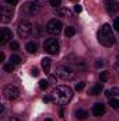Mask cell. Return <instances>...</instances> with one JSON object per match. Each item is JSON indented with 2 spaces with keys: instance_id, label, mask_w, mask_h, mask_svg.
Listing matches in <instances>:
<instances>
[{
  "instance_id": "obj_1",
  "label": "cell",
  "mask_w": 119,
  "mask_h": 121,
  "mask_svg": "<svg viewBox=\"0 0 119 121\" xmlns=\"http://www.w3.org/2000/svg\"><path fill=\"white\" fill-rule=\"evenodd\" d=\"M73 97V90L69 86H58L53 93H52V99L56 104L59 106H66Z\"/></svg>"
},
{
  "instance_id": "obj_2",
  "label": "cell",
  "mask_w": 119,
  "mask_h": 121,
  "mask_svg": "<svg viewBox=\"0 0 119 121\" xmlns=\"http://www.w3.org/2000/svg\"><path fill=\"white\" fill-rule=\"evenodd\" d=\"M98 41L104 47H112L115 44V35H114L112 27L109 24H104L101 27V30L98 31Z\"/></svg>"
},
{
  "instance_id": "obj_3",
  "label": "cell",
  "mask_w": 119,
  "mask_h": 121,
  "mask_svg": "<svg viewBox=\"0 0 119 121\" xmlns=\"http://www.w3.org/2000/svg\"><path fill=\"white\" fill-rule=\"evenodd\" d=\"M56 75L62 80H73L76 78L74 70L71 68H69V66H64V65H60V66L56 68Z\"/></svg>"
},
{
  "instance_id": "obj_4",
  "label": "cell",
  "mask_w": 119,
  "mask_h": 121,
  "mask_svg": "<svg viewBox=\"0 0 119 121\" xmlns=\"http://www.w3.org/2000/svg\"><path fill=\"white\" fill-rule=\"evenodd\" d=\"M17 32L21 38H28L32 32V24H31L28 20H23L20 21L18 27H17Z\"/></svg>"
},
{
  "instance_id": "obj_5",
  "label": "cell",
  "mask_w": 119,
  "mask_h": 121,
  "mask_svg": "<svg viewBox=\"0 0 119 121\" xmlns=\"http://www.w3.org/2000/svg\"><path fill=\"white\" fill-rule=\"evenodd\" d=\"M44 48H45V51H46L48 54H51V55H56V54H59V51H60L59 42H58L55 38H48V39L44 42Z\"/></svg>"
},
{
  "instance_id": "obj_6",
  "label": "cell",
  "mask_w": 119,
  "mask_h": 121,
  "mask_svg": "<svg viewBox=\"0 0 119 121\" xmlns=\"http://www.w3.org/2000/svg\"><path fill=\"white\" fill-rule=\"evenodd\" d=\"M18 94H20L18 89L13 85H6L3 87V96H4L6 100H16L18 97Z\"/></svg>"
},
{
  "instance_id": "obj_7",
  "label": "cell",
  "mask_w": 119,
  "mask_h": 121,
  "mask_svg": "<svg viewBox=\"0 0 119 121\" xmlns=\"http://www.w3.org/2000/svg\"><path fill=\"white\" fill-rule=\"evenodd\" d=\"M62 23H60L59 20H56V18H53V20H51L48 24H46V31L49 32V34H52V35H59L60 31H62Z\"/></svg>"
},
{
  "instance_id": "obj_8",
  "label": "cell",
  "mask_w": 119,
  "mask_h": 121,
  "mask_svg": "<svg viewBox=\"0 0 119 121\" xmlns=\"http://www.w3.org/2000/svg\"><path fill=\"white\" fill-rule=\"evenodd\" d=\"M38 10H39V6H38L36 3H34V1H28V3H25V4L23 6V13H24V14H28V16L35 14Z\"/></svg>"
},
{
  "instance_id": "obj_9",
  "label": "cell",
  "mask_w": 119,
  "mask_h": 121,
  "mask_svg": "<svg viewBox=\"0 0 119 121\" xmlns=\"http://www.w3.org/2000/svg\"><path fill=\"white\" fill-rule=\"evenodd\" d=\"M0 14H1V21H3V23H8V21H11V18H13V10H11V7L1 6Z\"/></svg>"
},
{
  "instance_id": "obj_10",
  "label": "cell",
  "mask_w": 119,
  "mask_h": 121,
  "mask_svg": "<svg viewBox=\"0 0 119 121\" xmlns=\"http://www.w3.org/2000/svg\"><path fill=\"white\" fill-rule=\"evenodd\" d=\"M11 38H13V32L11 31L8 28H1V32H0V44L1 45L7 44Z\"/></svg>"
},
{
  "instance_id": "obj_11",
  "label": "cell",
  "mask_w": 119,
  "mask_h": 121,
  "mask_svg": "<svg viewBox=\"0 0 119 121\" xmlns=\"http://www.w3.org/2000/svg\"><path fill=\"white\" fill-rule=\"evenodd\" d=\"M92 114H94L95 117H101V116H104V114H105V106H104L102 103H97V104H94V106H92Z\"/></svg>"
},
{
  "instance_id": "obj_12",
  "label": "cell",
  "mask_w": 119,
  "mask_h": 121,
  "mask_svg": "<svg viewBox=\"0 0 119 121\" xmlns=\"http://www.w3.org/2000/svg\"><path fill=\"white\" fill-rule=\"evenodd\" d=\"M105 7H107L108 13H111V14L116 13L119 10V4L116 1H112V0H107V1H105Z\"/></svg>"
},
{
  "instance_id": "obj_13",
  "label": "cell",
  "mask_w": 119,
  "mask_h": 121,
  "mask_svg": "<svg viewBox=\"0 0 119 121\" xmlns=\"http://www.w3.org/2000/svg\"><path fill=\"white\" fill-rule=\"evenodd\" d=\"M102 90H104L102 83H97V85H94V86L90 89V94H91V96H98V94H101Z\"/></svg>"
},
{
  "instance_id": "obj_14",
  "label": "cell",
  "mask_w": 119,
  "mask_h": 121,
  "mask_svg": "<svg viewBox=\"0 0 119 121\" xmlns=\"http://www.w3.org/2000/svg\"><path fill=\"white\" fill-rule=\"evenodd\" d=\"M42 69H44V72L46 75L51 73V59L49 58H44L42 59Z\"/></svg>"
},
{
  "instance_id": "obj_15",
  "label": "cell",
  "mask_w": 119,
  "mask_h": 121,
  "mask_svg": "<svg viewBox=\"0 0 119 121\" xmlns=\"http://www.w3.org/2000/svg\"><path fill=\"white\" fill-rule=\"evenodd\" d=\"M87 117H88V111H87V110L79 108V110L76 111V118H79V120H86Z\"/></svg>"
},
{
  "instance_id": "obj_16",
  "label": "cell",
  "mask_w": 119,
  "mask_h": 121,
  "mask_svg": "<svg viewBox=\"0 0 119 121\" xmlns=\"http://www.w3.org/2000/svg\"><path fill=\"white\" fill-rule=\"evenodd\" d=\"M25 49L28 51V54H35V52L38 51V45H36L35 42H28V44L25 45Z\"/></svg>"
},
{
  "instance_id": "obj_17",
  "label": "cell",
  "mask_w": 119,
  "mask_h": 121,
  "mask_svg": "<svg viewBox=\"0 0 119 121\" xmlns=\"http://www.w3.org/2000/svg\"><path fill=\"white\" fill-rule=\"evenodd\" d=\"M76 34V30H74V27H66V30H64V35L67 37V38H70V37H73Z\"/></svg>"
},
{
  "instance_id": "obj_18",
  "label": "cell",
  "mask_w": 119,
  "mask_h": 121,
  "mask_svg": "<svg viewBox=\"0 0 119 121\" xmlns=\"http://www.w3.org/2000/svg\"><path fill=\"white\" fill-rule=\"evenodd\" d=\"M109 106L115 110H119V100H116L115 97H111L109 99Z\"/></svg>"
},
{
  "instance_id": "obj_19",
  "label": "cell",
  "mask_w": 119,
  "mask_h": 121,
  "mask_svg": "<svg viewBox=\"0 0 119 121\" xmlns=\"http://www.w3.org/2000/svg\"><path fill=\"white\" fill-rule=\"evenodd\" d=\"M108 79H109V73H108V72H101V73H99V80H101V83L108 82Z\"/></svg>"
},
{
  "instance_id": "obj_20",
  "label": "cell",
  "mask_w": 119,
  "mask_h": 121,
  "mask_svg": "<svg viewBox=\"0 0 119 121\" xmlns=\"http://www.w3.org/2000/svg\"><path fill=\"white\" fill-rule=\"evenodd\" d=\"M10 63H13L14 66H16V65H20V63H21V58L17 56V55H13V56L10 58Z\"/></svg>"
},
{
  "instance_id": "obj_21",
  "label": "cell",
  "mask_w": 119,
  "mask_h": 121,
  "mask_svg": "<svg viewBox=\"0 0 119 121\" xmlns=\"http://www.w3.org/2000/svg\"><path fill=\"white\" fill-rule=\"evenodd\" d=\"M58 14H59L60 17H67V16H70V10H67V9H59Z\"/></svg>"
},
{
  "instance_id": "obj_22",
  "label": "cell",
  "mask_w": 119,
  "mask_h": 121,
  "mask_svg": "<svg viewBox=\"0 0 119 121\" xmlns=\"http://www.w3.org/2000/svg\"><path fill=\"white\" fill-rule=\"evenodd\" d=\"M13 69H14V65L13 63H7V65L3 66V70L4 72H13Z\"/></svg>"
},
{
  "instance_id": "obj_23",
  "label": "cell",
  "mask_w": 119,
  "mask_h": 121,
  "mask_svg": "<svg viewBox=\"0 0 119 121\" xmlns=\"http://www.w3.org/2000/svg\"><path fill=\"white\" fill-rule=\"evenodd\" d=\"M48 86H49V82H48V80H41V82H39V87H41L42 90H46Z\"/></svg>"
},
{
  "instance_id": "obj_24",
  "label": "cell",
  "mask_w": 119,
  "mask_h": 121,
  "mask_svg": "<svg viewBox=\"0 0 119 121\" xmlns=\"http://www.w3.org/2000/svg\"><path fill=\"white\" fill-rule=\"evenodd\" d=\"M49 4L52 6V7H60V4H62V1L60 0H49Z\"/></svg>"
},
{
  "instance_id": "obj_25",
  "label": "cell",
  "mask_w": 119,
  "mask_h": 121,
  "mask_svg": "<svg viewBox=\"0 0 119 121\" xmlns=\"http://www.w3.org/2000/svg\"><path fill=\"white\" fill-rule=\"evenodd\" d=\"M10 47H11V49H13V51H18V48H20V45H18V42H17V41H11Z\"/></svg>"
},
{
  "instance_id": "obj_26",
  "label": "cell",
  "mask_w": 119,
  "mask_h": 121,
  "mask_svg": "<svg viewBox=\"0 0 119 121\" xmlns=\"http://www.w3.org/2000/svg\"><path fill=\"white\" fill-rule=\"evenodd\" d=\"M84 87H86V83H84V82H80V83H77V85H76V90H77V91H81Z\"/></svg>"
},
{
  "instance_id": "obj_27",
  "label": "cell",
  "mask_w": 119,
  "mask_h": 121,
  "mask_svg": "<svg viewBox=\"0 0 119 121\" xmlns=\"http://www.w3.org/2000/svg\"><path fill=\"white\" fill-rule=\"evenodd\" d=\"M114 28H115V31L119 32V17H116V18L114 20Z\"/></svg>"
},
{
  "instance_id": "obj_28",
  "label": "cell",
  "mask_w": 119,
  "mask_h": 121,
  "mask_svg": "<svg viewBox=\"0 0 119 121\" xmlns=\"http://www.w3.org/2000/svg\"><path fill=\"white\" fill-rule=\"evenodd\" d=\"M35 3H36V4H38L39 7H42V6H45L46 3H49V0H36Z\"/></svg>"
},
{
  "instance_id": "obj_29",
  "label": "cell",
  "mask_w": 119,
  "mask_h": 121,
  "mask_svg": "<svg viewBox=\"0 0 119 121\" xmlns=\"http://www.w3.org/2000/svg\"><path fill=\"white\" fill-rule=\"evenodd\" d=\"M109 91H111L112 94H115V96H119V87H112Z\"/></svg>"
},
{
  "instance_id": "obj_30",
  "label": "cell",
  "mask_w": 119,
  "mask_h": 121,
  "mask_svg": "<svg viewBox=\"0 0 119 121\" xmlns=\"http://www.w3.org/2000/svg\"><path fill=\"white\" fill-rule=\"evenodd\" d=\"M31 75H32V76H38V75H39V70H38L36 68H32V70H31Z\"/></svg>"
},
{
  "instance_id": "obj_31",
  "label": "cell",
  "mask_w": 119,
  "mask_h": 121,
  "mask_svg": "<svg viewBox=\"0 0 119 121\" xmlns=\"http://www.w3.org/2000/svg\"><path fill=\"white\" fill-rule=\"evenodd\" d=\"M7 4H11V6H16L17 3H18V0H4Z\"/></svg>"
},
{
  "instance_id": "obj_32",
  "label": "cell",
  "mask_w": 119,
  "mask_h": 121,
  "mask_svg": "<svg viewBox=\"0 0 119 121\" xmlns=\"http://www.w3.org/2000/svg\"><path fill=\"white\" fill-rule=\"evenodd\" d=\"M95 66H97V68H102V66H104V62H102L101 59H98L97 62H95Z\"/></svg>"
},
{
  "instance_id": "obj_33",
  "label": "cell",
  "mask_w": 119,
  "mask_h": 121,
  "mask_svg": "<svg viewBox=\"0 0 119 121\" xmlns=\"http://www.w3.org/2000/svg\"><path fill=\"white\" fill-rule=\"evenodd\" d=\"M81 10H83V7H81L80 4H77V6H74V11H76V13H80Z\"/></svg>"
},
{
  "instance_id": "obj_34",
  "label": "cell",
  "mask_w": 119,
  "mask_h": 121,
  "mask_svg": "<svg viewBox=\"0 0 119 121\" xmlns=\"http://www.w3.org/2000/svg\"><path fill=\"white\" fill-rule=\"evenodd\" d=\"M51 100H53V99H52V97H49V96H45V97H44V103H49Z\"/></svg>"
},
{
  "instance_id": "obj_35",
  "label": "cell",
  "mask_w": 119,
  "mask_h": 121,
  "mask_svg": "<svg viewBox=\"0 0 119 121\" xmlns=\"http://www.w3.org/2000/svg\"><path fill=\"white\" fill-rule=\"evenodd\" d=\"M59 114H60V117H64V110H63V108H60Z\"/></svg>"
},
{
  "instance_id": "obj_36",
  "label": "cell",
  "mask_w": 119,
  "mask_h": 121,
  "mask_svg": "<svg viewBox=\"0 0 119 121\" xmlns=\"http://www.w3.org/2000/svg\"><path fill=\"white\" fill-rule=\"evenodd\" d=\"M0 60H4V54L3 52H0Z\"/></svg>"
},
{
  "instance_id": "obj_37",
  "label": "cell",
  "mask_w": 119,
  "mask_h": 121,
  "mask_svg": "<svg viewBox=\"0 0 119 121\" xmlns=\"http://www.w3.org/2000/svg\"><path fill=\"white\" fill-rule=\"evenodd\" d=\"M115 66H118V68H119V56L116 58V62H115Z\"/></svg>"
},
{
  "instance_id": "obj_38",
  "label": "cell",
  "mask_w": 119,
  "mask_h": 121,
  "mask_svg": "<svg viewBox=\"0 0 119 121\" xmlns=\"http://www.w3.org/2000/svg\"><path fill=\"white\" fill-rule=\"evenodd\" d=\"M10 121H20V120H18V118H16V117H11V118H10Z\"/></svg>"
},
{
  "instance_id": "obj_39",
  "label": "cell",
  "mask_w": 119,
  "mask_h": 121,
  "mask_svg": "<svg viewBox=\"0 0 119 121\" xmlns=\"http://www.w3.org/2000/svg\"><path fill=\"white\" fill-rule=\"evenodd\" d=\"M45 121H53L52 118H45Z\"/></svg>"
},
{
  "instance_id": "obj_40",
  "label": "cell",
  "mask_w": 119,
  "mask_h": 121,
  "mask_svg": "<svg viewBox=\"0 0 119 121\" xmlns=\"http://www.w3.org/2000/svg\"><path fill=\"white\" fill-rule=\"evenodd\" d=\"M105 1H107V0H105ZM112 1H116V3L119 4V0H112Z\"/></svg>"
}]
</instances>
